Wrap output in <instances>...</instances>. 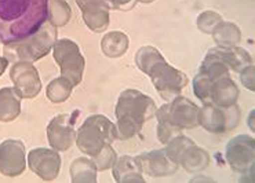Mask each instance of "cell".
I'll return each mask as SVG.
<instances>
[{
	"instance_id": "21",
	"label": "cell",
	"mask_w": 255,
	"mask_h": 183,
	"mask_svg": "<svg viewBox=\"0 0 255 183\" xmlns=\"http://www.w3.org/2000/svg\"><path fill=\"white\" fill-rule=\"evenodd\" d=\"M97 167L93 159L79 157L71 166V177L73 183H95L97 182Z\"/></svg>"
},
{
	"instance_id": "6",
	"label": "cell",
	"mask_w": 255,
	"mask_h": 183,
	"mask_svg": "<svg viewBox=\"0 0 255 183\" xmlns=\"http://www.w3.org/2000/svg\"><path fill=\"white\" fill-rule=\"evenodd\" d=\"M53 57L60 66L61 76L69 80L73 87L80 84L86 61L76 43L69 39L57 40L53 47Z\"/></svg>"
},
{
	"instance_id": "14",
	"label": "cell",
	"mask_w": 255,
	"mask_h": 183,
	"mask_svg": "<svg viewBox=\"0 0 255 183\" xmlns=\"http://www.w3.org/2000/svg\"><path fill=\"white\" fill-rule=\"evenodd\" d=\"M136 159L139 160L142 172L153 178L168 177L178 170V164L167 154L166 149L141 153Z\"/></svg>"
},
{
	"instance_id": "20",
	"label": "cell",
	"mask_w": 255,
	"mask_h": 183,
	"mask_svg": "<svg viewBox=\"0 0 255 183\" xmlns=\"http://www.w3.org/2000/svg\"><path fill=\"white\" fill-rule=\"evenodd\" d=\"M178 164L189 172L203 171L210 164V156L204 149L196 146L195 142H192L181 153Z\"/></svg>"
},
{
	"instance_id": "2",
	"label": "cell",
	"mask_w": 255,
	"mask_h": 183,
	"mask_svg": "<svg viewBox=\"0 0 255 183\" xmlns=\"http://www.w3.org/2000/svg\"><path fill=\"white\" fill-rule=\"evenodd\" d=\"M138 69L148 75L154 89L167 100L174 99L188 86V76L171 66L163 55L152 46H145L136 51Z\"/></svg>"
},
{
	"instance_id": "5",
	"label": "cell",
	"mask_w": 255,
	"mask_h": 183,
	"mask_svg": "<svg viewBox=\"0 0 255 183\" xmlns=\"http://www.w3.org/2000/svg\"><path fill=\"white\" fill-rule=\"evenodd\" d=\"M118 139V127L102 114H93L84 120L76 132V145L80 152L94 157L102 149Z\"/></svg>"
},
{
	"instance_id": "32",
	"label": "cell",
	"mask_w": 255,
	"mask_h": 183,
	"mask_svg": "<svg viewBox=\"0 0 255 183\" xmlns=\"http://www.w3.org/2000/svg\"><path fill=\"white\" fill-rule=\"evenodd\" d=\"M254 114H255V112H251V113H250L249 124H250V128H251V131H254V130H255L254 124H253V117H254Z\"/></svg>"
},
{
	"instance_id": "31",
	"label": "cell",
	"mask_w": 255,
	"mask_h": 183,
	"mask_svg": "<svg viewBox=\"0 0 255 183\" xmlns=\"http://www.w3.org/2000/svg\"><path fill=\"white\" fill-rule=\"evenodd\" d=\"M7 66H8V61H7L4 57H0V76L4 73V71L7 69Z\"/></svg>"
},
{
	"instance_id": "15",
	"label": "cell",
	"mask_w": 255,
	"mask_h": 183,
	"mask_svg": "<svg viewBox=\"0 0 255 183\" xmlns=\"http://www.w3.org/2000/svg\"><path fill=\"white\" fill-rule=\"evenodd\" d=\"M76 3L82 10L84 22L93 32L100 33L109 26L111 7L107 0H76Z\"/></svg>"
},
{
	"instance_id": "22",
	"label": "cell",
	"mask_w": 255,
	"mask_h": 183,
	"mask_svg": "<svg viewBox=\"0 0 255 183\" xmlns=\"http://www.w3.org/2000/svg\"><path fill=\"white\" fill-rule=\"evenodd\" d=\"M102 53L109 58L125 55L128 48V37L123 32H111L104 36L101 42Z\"/></svg>"
},
{
	"instance_id": "1",
	"label": "cell",
	"mask_w": 255,
	"mask_h": 183,
	"mask_svg": "<svg viewBox=\"0 0 255 183\" xmlns=\"http://www.w3.org/2000/svg\"><path fill=\"white\" fill-rule=\"evenodd\" d=\"M48 0H0V42H18L47 19Z\"/></svg>"
},
{
	"instance_id": "28",
	"label": "cell",
	"mask_w": 255,
	"mask_h": 183,
	"mask_svg": "<svg viewBox=\"0 0 255 183\" xmlns=\"http://www.w3.org/2000/svg\"><path fill=\"white\" fill-rule=\"evenodd\" d=\"M91 159L94 161L98 171H105V170H109L111 167H113L118 156H116V152L113 150L112 145H108V146L102 149L100 153L95 154L94 157H91Z\"/></svg>"
},
{
	"instance_id": "13",
	"label": "cell",
	"mask_w": 255,
	"mask_h": 183,
	"mask_svg": "<svg viewBox=\"0 0 255 183\" xmlns=\"http://www.w3.org/2000/svg\"><path fill=\"white\" fill-rule=\"evenodd\" d=\"M28 166L40 179L51 182L60 174L61 157L54 149H33L28 154Z\"/></svg>"
},
{
	"instance_id": "26",
	"label": "cell",
	"mask_w": 255,
	"mask_h": 183,
	"mask_svg": "<svg viewBox=\"0 0 255 183\" xmlns=\"http://www.w3.org/2000/svg\"><path fill=\"white\" fill-rule=\"evenodd\" d=\"M156 117H157V121H159L157 123V138H159V141L161 143L167 145L172 138H175L177 135H181V131L182 130H179L175 125H172L159 110H156Z\"/></svg>"
},
{
	"instance_id": "27",
	"label": "cell",
	"mask_w": 255,
	"mask_h": 183,
	"mask_svg": "<svg viewBox=\"0 0 255 183\" xmlns=\"http://www.w3.org/2000/svg\"><path fill=\"white\" fill-rule=\"evenodd\" d=\"M222 22V17L215 11H204L197 18V28L203 33L213 35L214 29Z\"/></svg>"
},
{
	"instance_id": "29",
	"label": "cell",
	"mask_w": 255,
	"mask_h": 183,
	"mask_svg": "<svg viewBox=\"0 0 255 183\" xmlns=\"http://www.w3.org/2000/svg\"><path fill=\"white\" fill-rule=\"evenodd\" d=\"M240 80L246 89H249L250 91H254L255 83H254V66L250 65L246 69L240 72Z\"/></svg>"
},
{
	"instance_id": "33",
	"label": "cell",
	"mask_w": 255,
	"mask_h": 183,
	"mask_svg": "<svg viewBox=\"0 0 255 183\" xmlns=\"http://www.w3.org/2000/svg\"><path fill=\"white\" fill-rule=\"evenodd\" d=\"M136 1H141V3H152L154 0H136Z\"/></svg>"
},
{
	"instance_id": "23",
	"label": "cell",
	"mask_w": 255,
	"mask_h": 183,
	"mask_svg": "<svg viewBox=\"0 0 255 183\" xmlns=\"http://www.w3.org/2000/svg\"><path fill=\"white\" fill-rule=\"evenodd\" d=\"M214 42L218 47H235L242 42L240 29L232 22H221L213 32Z\"/></svg>"
},
{
	"instance_id": "10",
	"label": "cell",
	"mask_w": 255,
	"mask_h": 183,
	"mask_svg": "<svg viewBox=\"0 0 255 183\" xmlns=\"http://www.w3.org/2000/svg\"><path fill=\"white\" fill-rule=\"evenodd\" d=\"M159 112L179 130L195 128L199 125V106L185 96L177 95L170 103L163 105Z\"/></svg>"
},
{
	"instance_id": "9",
	"label": "cell",
	"mask_w": 255,
	"mask_h": 183,
	"mask_svg": "<svg viewBox=\"0 0 255 183\" xmlns=\"http://www.w3.org/2000/svg\"><path fill=\"white\" fill-rule=\"evenodd\" d=\"M80 116V110L60 114L48 123L47 138L50 146L57 152H66L76 141V124L77 117Z\"/></svg>"
},
{
	"instance_id": "4",
	"label": "cell",
	"mask_w": 255,
	"mask_h": 183,
	"mask_svg": "<svg viewBox=\"0 0 255 183\" xmlns=\"http://www.w3.org/2000/svg\"><path fill=\"white\" fill-rule=\"evenodd\" d=\"M57 26H54L48 19H46L43 25L28 37L18 42L4 44L3 55L8 61V64H15L18 61L35 62L43 57H46L54 44L57 42Z\"/></svg>"
},
{
	"instance_id": "18",
	"label": "cell",
	"mask_w": 255,
	"mask_h": 183,
	"mask_svg": "<svg viewBox=\"0 0 255 183\" xmlns=\"http://www.w3.org/2000/svg\"><path fill=\"white\" fill-rule=\"evenodd\" d=\"M210 53L217 55L221 61H224L229 69L235 72H240L247 66L253 65V58L244 48L235 46V47H215L210 50Z\"/></svg>"
},
{
	"instance_id": "25",
	"label": "cell",
	"mask_w": 255,
	"mask_h": 183,
	"mask_svg": "<svg viewBox=\"0 0 255 183\" xmlns=\"http://www.w3.org/2000/svg\"><path fill=\"white\" fill-rule=\"evenodd\" d=\"M72 89H73V86H72L71 82L66 80L65 77L61 76L48 83L46 95L53 103H62L71 96Z\"/></svg>"
},
{
	"instance_id": "12",
	"label": "cell",
	"mask_w": 255,
	"mask_h": 183,
	"mask_svg": "<svg viewBox=\"0 0 255 183\" xmlns=\"http://www.w3.org/2000/svg\"><path fill=\"white\" fill-rule=\"evenodd\" d=\"M26 168L25 145L17 139H6L0 143V174L4 177H19Z\"/></svg>"
},
{
	"instance_id": "7",
	"label": "cell",
	"mask_w": 255,
	"mask_h": 183,
	"mask_svg": "<svg viewBox=\"0 0 255 183\" xmlns=\"http://www.w3.org/2000/svg\"><path fill=\"white\" fill-rule=\"evenodd\" d=\"M239 118H240V112L236 103L228 109H222L210 102V103H204V106L199 109L197 120L199 124L208 132L224 134L238 125Z\"/></svg>"
},
{
	"instance_id": "19",
	"label": "cell",
	"mask_w": 255,
	"mask_h": 183,
	"mask_svg": "<svg viewBox=\"0 0 255 183\" xmlns=\"http://www.w3.org/2000/svg\"><path fill=\"white\" fill-rule=\"evenodd\" d=\"M21 99L22 96L18 94V91L14 87L0 89V121L8 123L19 116Z\"/></svg>"
},
{
	"instance_id": "30",
	"label": "cell",
	"mask_w": 255,
	"mask_h": 183,
	"mask_svg": "<svg viewBox=\"0 0 255 183\" xmlns=\"http://www.w3.org/2000/svg\"><path fill=\"white\" fill-rule=\"evenodd\" d=\"M111 8L122 10V11H130L136 4V0H107Z\"/></svg>"
},
{
	"instance_id": "16",
	"label": "cell",
	"mask_w": 255,
	"mask_h": 183,
	"mask_svg": "<svg viewBox=\"0 0 255 183\" xmlns=\"http://www.w3.org/2000/svg\"><path fill=\"white\" fill-rule=\"evenodd\" d=\"M239 94L240 92H239L238 86L232 80L231 76L222 77V79L215 80L211 86L210 102L222 109H228L238 102Z\"/></svg>"
},
{
	"instance_id": "3",
	"label": "cell",
	"mask_w": 255,
	"mask_h": 183,
	"mask_svg": "<svg viewBox=\"0 0 255 183\" xmlns=\"http://www.w3.org/2000/svg\"><path fill=\"white\" fill-rule=\"evenodd\" d=\"M156 110V103L149 95L134 89L125 90L116 103L118 138L126 141L138 135Z\"/></svg>"
},
{
	"instance_id": "17",
	"label": "cell",
	"mask_w": 255,
	"mask_h": 183,
	"mask_svg": "<svg viewBox=\"0 0 255 183\" xmlns=\"http://www.w3.org/2000/svg\"><path fill=\"white\" fill-rule=\"evenodd\" d=\"M113 178L118 183H143V172L139 160L131 156H122L113 164Z\"/></svg>"
},
{
	"instance_id": "11",
	"label": "cell",
	"mask_w": 255,
	"mask_h": 183,
	"mask_svg": "<svg viewBox=\"0 0 255 183\" xmlns=\"http://www.w3.org/2000/svg\"><path fill=\"white\" fill-rule=\"evenodd\" d=\"M10 79L22 98H35L42 91V80L32 62L18 61L11 66Z\"/></svg>"
},
{
	"instance_id": "24",
	"label": "cell",
	"mask_w": 255,
	"mask_h": 183,
	"mask_svg": "<svg viewBox=\"0 0 255 183\" xmlns=\"http://www.w3.org/2000/svg\"><path fill=\"white\" fill-rule=\"evenodd\" d=\"M72 17V10L66 0H48L47 19L54 26H65Z\"/></svg>"
},
{
	"instance_id": "8",
	"label": "cell",
	"mask_w": 255,
	"mask_h": 183,
	"mask_svg": "<svg viewBox=\"0 0 255 183\" xmlns=\"http://www.w3.org/2000/svg\"><path fill=\"white\" fill-rule=\"evenodd\" d=\"M226 161L233 171L246 177L254 174L255 141L250 135L235 136L226 146Z\"/></svg>"
}]
</instances>
